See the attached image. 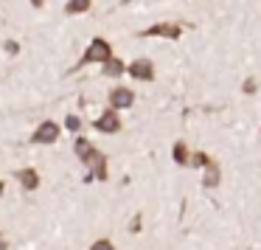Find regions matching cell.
I'll list each match as a JSON object with an SVG mask.
<instances>
[{
	"label": "cell",
	"mask_w": 261,
	"mask_h": 250,
	"mask_svg": "<svg viewBox=\"0 0 261 250\" xmlns=\"http://www.w3.org/2000/svg\"><path fill=\"white\" fill-rule=\"evenodd\" d=\"M188 163H194V166H208L211 158H208V155H202V152H197L194 158H188Z\"/></svg>",
	"instance_id": "13"
},
{
	"label": "cell",
	"mask_w": 261,
	"mask_h": 250,
	"mask_svg": "<svg viewBox=\"0 0 261 250\" xmlns=\"http://www.w3.org/2000/svg\"><path fill=\"white\" fill-rule=\"evenodd\" d=\"M76 155H79L87 166H90V174H96L98 180H104V177H107V158H104L98 149H93L90 141L79 138V141H76Z\"/></svg>",
	"instance_id": "1"
},
{
	"label": "cell",
	"mask_w": 261,
	"mask_h": 250,
	"mask_svg": "<svg viewBox=\"0 0 261 250\" xmlns=\"http://www.w3.org/2000/svg\"><path fill=\"white\" fill-rule=\"evenodd\" d=\"M96 130H101V132H118V130H121L118 115H115L113 110H107V113H104L101 118L96 121Z\"/></svg>",
	"instance_id": "7"
},
{
	"label": "cell",
	"mask_w": 261,
	"mask_h": 250,
	"mask_svg": "<svg viewBox=\"0 0 261 250\" xmlns=\"http://www.w3.org/2000/svg\"><path fill=\"white\" fill-rule=\"evenodd\" d=\"M17 180H20V186H23L25 191H34V188L40 186V177H37V171H34V169H23V171H17Z\"/></svg>",
	"instance_id": "8"
},
{
	"label": "cell",
	"mask_w": 261,
	"mask_h": 250,
	"mask_svg": "<svg viewBox=\"0 0 261 250\" xmlns=\"http://www.w3.org/2000/svg\"><path fill=\"white\" fill-rule=\"evenodd\" d=\"M90 6H93V0H68L65 3V14H85V12H90Z\"/></svg>",
	"instance_id": "9"
},
{
	"label": "cell",
	"mask_w": 261,
	"mask_h": 250,
	"mask_svg": "<svg viewBox=\"0 0 261 250\" xmlns=\"http://www.w3.org/2000/svg\"><path fill=\"white\" fill-rule=\"evenodd\" d=\"M0 194H3V183H0Z\"/></svg>",
	"instance_id": "18"
},
{
	"label": "cell",
	"mask_w": 261,
	"mask_h": 250,
	"mask_svg": "<svg viewBox=\"0 0 261 250\" xmlns=\"http://www.w3.org/2000/svg\"><path fill=\"white\" fill-rule=\"evenodd\" d=\"M216 183H219V169H216L214 163H208V174H205V186L214 188Z\"/></svg>",
	"instance_id": "11"
},
{
	"label": "cell",
	"mask_w": 261,
	"mask_h": 250,
	"mask_svg": "<svg viewBox=\"0 0 261 250\" xmlns=\"http://www.w3.org/2000/svg\"><path fill=\"white\" fill-rule=\"evenodd\" d=\"M104 73L113 76V79H118V76L124 73V62H121V59H115V57H110L107 62H104Z\"/></svg>",
	"instance_id": "10"
},
{
	"label": "cell",
	"mask_w": 261,
	"mask_h": 250,
	"mask_svg": "<svg viewBox=\"0 0 261 250\" xmlns=\"http://www.w3.org/2000/svg\"><path fill=\"white\" fill-rule=\"evenodd\" d=\"M180 34H182V29L174 23H158L143 31V37H166V40H180Z\"/></svg>",
	"instance_id": "3"
},
{
	"label": "cell",
	"mask_w": 261,
	"mask_h": 250,
	"mask_svg": "<svg viewBox=\"0 0 261 250\" xmlns=\"http://www.w3.org/2000/svg\"><path fill=\"white\" fill-rule=\"evenodd\" d=\"M31 6H34V9H40V6H45V0H31Z\"/></svg>",
	"instance_id": "16"
},
{
	"label": "cell",
	"mask_w": 261,
	"mask_h": 250,
	"mask_svg": "<svg viewBox=\"0 0 261 250\" xmlns=\"http://www.w3.org/2000/svg\"><path fill=\"white\" fill-rule=\"evenodd\" d=\"M57 138H59V127L54 124V121H45V124H40V130L34 132L31 141L34 143H54Z\"/></svg>",
	"instance_id": "5"
},
{
	"label": "cell",
	"mask_w": 261,
	"mask_h": 250,
	"mask_svg": "<svg viewBox=\"0 0 261 250\" xmlns=\"http://www.w3.org/2000/svg\"><path fill=\"white\" fill-rule=\"evenodd\" d=\"M3 247H6V242H3V236H0V250H3Z\"/></svg>",
	"instance_id": "17"
},
{
	"label": "cell",
	"mask_w": 261,
	"mask_h": 250,
	"mask_svg": "<svg viewBox=\"0 0 261 250\" xmlns=\"http://www.w3.org/2000/svg\"><path fill=\"white\" fill-rule=\"evenodd\" d=\"M90 250H115V247H113V244H110V242H107V239H98V242H96V244H93V247H90Z\"/></svg>",
	"instance_id": "15"
},
{
	"label": "cell",
	"mask_w": 261,
	"mask_h": 250,
	"mask_svg": "<svg viewBox=\"0 0 261 250\" xmlns=\"http://www.w3.org/2000/svg\"><path fill=\"white\" fill-rule=\"evenodd\" d=\"M129 76L132 79H143V82H152L154 79V68L149 59H138V62L129 65Z\"/></svg>",
	"instance_id": "6"
},
{
	"label": "cell",
	"mask_w": 261,
	"mask_h": 250,
	"mask_svg": "<svg viewBox=\"0 0 261 250\" xmlns=\"http://www.w3.org/2000/svg\"><path fill=\"white\" fill-rule=\"evenodd\" d=\"M174 160H177V163H188V149L186 146H182V143H174Z\"/></svg>",
	"instance_id": "12"
},
{
	"label": "cell",
	"mask_w": 261,
	"mask_h": 250,
	"mask_svg": "<svg viewBox=\"0 0 261 250\" xmlns=\"http://www.w3.org/2000/svg\"><path fill=\"white\" fill-rule=\"evenodd\" d=\"M110 104H113V110H126L135 104V93L126 90V87H115L113 93H110Z\"/></svg>",
	"instance_id": "4"
},
{
	"label": "cell",
	"mask_w": 261,
	"mask_h": 250,
	"mask_svg": "<svg viewBox=\"0 0 261 250\" xmlns=\"http://www.w3.org/2000/svg\"><path fill=\"white\" fill-rule=\"evenodd\" d=\"M65 127H68V130H79V127H82V121L76 118V115H68V118H65Z\"/></svg>",
	"instance_id": "14"
},
{
	"label": "cell",
	"mask_w": 261,
	"mask_h": 250,
	"mask_svg": "<svg viewBox=\"0 0 261 250\" xmlns=\"http://www.w3.org/2000/svg\"><path fill=\"white\" fill-rule=\"evenodd\" d=\"M110 57H113V48H110V42L101 40V37H96V40H90V45H87V51L82 54V59L76 62V68H82V65H90V62H107Z\"/></svg>",
	"instance_id": "2"
}]
</instances>
